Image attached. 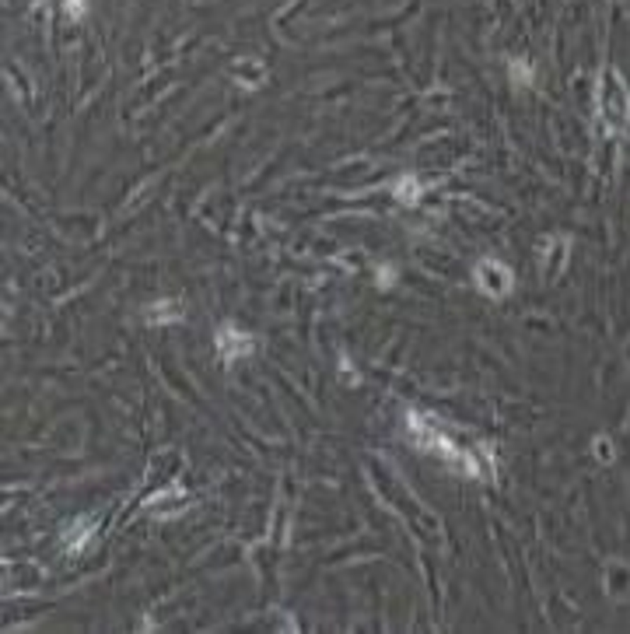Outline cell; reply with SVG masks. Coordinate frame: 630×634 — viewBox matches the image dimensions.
<instances>
[{
    "label": "cell",
    "instance_id": "1",
    "mask_svg": "<svg viewBox=\"0 0 630 634\" xmlns=\"http://www.w3.org/2000/svg\"><path fill=\"white\" fill-rule=\"evenodd\" d=\"M217 351H221L224 361H235V358H242V354H249L252 351V336L235 333L231 326H224V329L217 333Z\"/></svg>",
    "mask_w": 630,
    "mask_h": 634
},
{
    "label": "cell",
    "instance_id": "2",
    "mask_svg": "<svg viewBox=\"0 0 630 634\" xmlns=\"http://www.w3.org/2000/svg\"><path fill=\"white\" fill-rule=\"evenodd\" d=\"M476 277H480V288L491 291V295H504L508 291V270H504L501 263H480Z\"/></svg>",
    "mask_w": 630,
    "mask_h": 634
},
{
    "label": "cell",
    "instance_id": "4",
    "mask_svg": "<svg viewBox=\"0 0 630 634\" xmlns=\"http://www.w3.org/2000/svg\"><path fill=\"white\" fill-rule=\"evenodd\" d=\"M172 319H183V312L176 309V302H161L158 312H151V322H172Z\"/></svg>",
    "mask_w": 630,
    "mask_h": 634
},
{
    "label": "cell",
    "instance_id": "3",
    "mask_svg": "<svg viewBox=\"0 0 630 634\" xmlns=\"http://www.w3.org/2000/svg\"><path fill=\"white\" fill-rule=\"evenodd\" d=\"M396 200L399 203H417V179H399L396 183Z\"/></svg>",
    "mask_w": 630,
    "mask_h": 634
},
{
    "label": "cell",
    "instance_id": "5",
    "mask_svg": "<svg viewBox=\"0 0 630 634\" xmlns=\"http://www.w3.org/2000/svg\"><path fill=\"white\" fill-rule=\"evenodd\" d=\"M67 14H70V18H81V14H84V0H67Z\"/></svg>",
    "mask_w": 630,
    "mask_h": 634
}]
</instances>
